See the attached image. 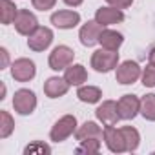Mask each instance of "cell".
Segmentation results:
<instances>
[{"label":"cell","mask_w":155,"mask_h":155,"mask_svg":"<svg viewBox=\"0 0 155 155\" xmlns=\"http://www.w3.org/2000/svg\"><path fill=\"white\" fill-rule=\"evenodd\" d=\"M119 66V53L111 51V49H97L91 55V68L97 73H110L113 69H117Z\"/></svg>","instance_id":"cell-1"},{"label":"cell","mask_w":155,"mask_h":155,"mask_svg":"<svg viewBox=\"0 0 155 155\" xmlns=\"http://www.w3.org/2000/svg\"><path fill=\"white\" fill-rule=\"evenodd\" d=\"M75 131H77V117L75 115H64L53 124V128L49 131V139L53 142H62L68 137H71Z\"/></svg>","instance_id":"cell-2"},{"label":"cell","mask_w":155,"mask_h":155,"mask_svg":"<svg viewBox=\"0 0 155 155\" xmlns=\"http://www.w3.org/2000/svg\"><path fill=\"white\" fill-rule=\"evenodd\" d=\"M140 75H142V68L135 60H124L115 69V79L122 86H128V84L137 82L140 79Z\"/></svg>","instance_id":"cell-3"},{"label":"cell","mask_w":155,"mask_h":155,"mask_svg":"<svg viewBox=\"0 0 155 155\" xmlns=\"http://www.w3.org/2000/svg\"><path fill=\"white\" fill-rule=\"evenodd\" d=\"M73 58H75V51L69 48V46H57L53 48V51L49 53V58H48V64L53 71H62L66 69L69 64H73Z\"/></svg>","instance_id":"cell-4"},{"label":"cell","mask_w":155,"mask_h":155,"mask_svg":"<svg viewBox=\"0 0 155 155\" xmlns=\"http://www.w3.org/2000/svg\"><path fill=\"white\" fill-rule=\"evenodd\" d=\"M13 108L18 115H31L37 108V95L31 90H17L13 95Z\"/></svg>","instance_id":"cell-5"},{"label":"cell","mask_w":155,"mask_h":155,"mask_svg":"<svg viewBox=\"0 0 155 155\" xmlns=\"http://www.w3.org/2000/svg\"><path fill=\"white\" fill-rule=\"evenodd\" d=\"M35 75H37V68L31 58L22 57L11 64V77L17 82H29L35 79Z\"/></svg>","instance_id":"cell-6"},{"label":"cell","mask_w":155,"mask_h":155,"mask_svg":"<svg viewBox=\"0 0 155 155\" xmlns=\"http://www.w3.org/2000/svg\"><path fill=\"white\" fill-rule=\"evenodd\" d=\"M117 108H119V115L122 120H133L140 113V99L131 93L122 95L117 101Z\"/></svg>","instance_id":"cell-7"},{"label":"cell","mask_w":155,"mask_h":155,"mask_svg":"<svg viewBox=\"0 0 155 155\" xmlns=\"http://www.w3.org/2000/svg\"><path fill=\"white\" fill-rule=\"evenodd\" d=\"M53 42V31L46 26H38L29 37H28V48L33 51H44Z\"/></svg>","instance_id":"cell-8"},{"label":"cell","mask_w":155,"mask_h":155,"mask_svg":"<svg viewBox=\"0 0 155 155\" xmlns=\"http://www.w3.org/2000/svg\"><path fill=\"white\" fill-rule=\"evenodd\" d=\"M51 24L58 29H73L81 24V15L71 9H58L51 13Z\"/></svg>","instance_id":"cell-9"},{"label":"cell","mask_w":155,"mask_h":155,"mask_svg":"<svg viewBox=\"0 0 155 155\" xmlns=\"http://www.w3.org/2000/svg\"><path fill=\"white\" fill-rule=\"evenodd\" d=\"M15 29L18 35H24V37H29L37 28H38V20L35 17V13H31L29 9H18L17 13V18H15Z\"/></svg>","instance_id":"cell-10"},{"label":"cell","mask_w":155,"mask_h":155,"mask_svg":"<svg viewBox=\"0 0 155 155\" xmlns=\"http://www.w3.org/2000/svg\"><path fill=\"white\" fill-rule=\"evenodd\" d=\"M104 144L106 148L111 151V153H124L126 151V142H124V137H122V131L120 128H115V126H104Z\"/></svg>","instance_id":"cell-11"},{"label":"cell","mask_w":155,"mask_h":155,"mask_svg":"<svg viewBox=\"0 0 155 155\" xmlns=\"http://www.w3.org/2000/svg\"><path fill=\"white\" fill-rule=\"evenodd\" d=\"M102 26L97 22V20H88L81 31H79V38H81V44L86 46V48H93L95 44H99V38H101V33H102Z\"/></svg>","instance_id":"cell-12"},{"label":"cell","mask_w":155,"mask_h":155,"mask_svg":"<svg viewBox=\"0 0 155 155\" xmlns=\"http://www.w3.org/2000/svg\"><path fill=\"white\" fill-rule=\"evenodd\" d=\"M95 115H97L99 122H102L104 126H115V124L120 120L119 108H117V102H115V101H104V102L95 110Z\"/></svg>","instance_id":"cell-13"},{"label":"cell","mask_w":155,"mask_h":155,"mask_svg":"<svg viewBox=\"0 0 155 155\" xmlns=\"http://www.w3.org/2000/svg\"><path fill=\"white\" fill-rule=\"evenodd\" d=\"M95 20L102 28H108V26H113V24H120V22H124V11L119 9V8H113V6L99 8L95 11Z\"/></svg>","instance_id":"cell-14"},{"label":"cell","mask_w":155,"mask_h":155,"mask_svg":"<svg viewBox=\"0 0 155 155\" xmlns=\"http://www.w3.org/2000/svg\"><path fill=\"white\" fill-rule=\"evenodd\" d=\"M69 90V82L60 77H49V79L44 82V93L49 97V99H58V97H64Z\"/></svg>","instance_id":"cell-15"},{"label":"cell","mask_w":155,"mask_h":155,"mask_svg":"<svg viewBox=\"0 0 155 155\" xmlns=\"http://www.w3.org/2000/svg\"><path fill=\"white\" fill-rule=\"evenodd\" d=\"M64 79L69 82V86H82L88 81V71L82 64H69L64 69Z\"/></svg>","instance_id":"cell-16"},{"label":"cell","mask_w":155,"mask_h":155,"mask_svg":"<svg viewBox=\"0 0 155 155\" xmlns=\"http://www.w3.org/2000/svg\"><path fill=\"white\" fill-rule=\"evenodd\" d=\"M102 135H104V130L97 122H93V120H86L82 126H79L77 131H75V139L79 142L86 140V139H102Z\"/></svg>","instance_id":"cell-17"},{"label":"cell","mask_w":155,"mask_h":155,"mask_svg":"<svg viewBox=\"0 0 155 155\" xmlns=\"http://www.w3.org/2000/svg\"><path fill=\"white\" fill-rule=\"evenodd\" d=\"M122 42H124L122 33H119L115 29H102L101 38H99V44L104 49H111V51H119V48L122 46Z\"/></svg>","instance_id":"cell-18"},{"label":"cell","mask_w":155,"mask_h":155,"mask_svg":"<svg viewBox=\"0 0 155 155\" xmlns=\"http://www.w3.org/2000/svg\"><path fill=\"white\" fill-rule=\"evenodd\" d=\"M77 97H79V101H82L86 104H97L102 99V90L97 86H79Z\"/></svg>","instance_id":"cell-19"},{"label":"cell","mask_w":155,"mask_h":155,"mask_svg":"<svg viewBox=\"0 0 155 155\" xmlns=\"http://www.w3.org/2000/svg\"><path fill=\"white\" fill-rule=\"evenodd\" d=\"M18 13V8L15 6V2L11 0H0V20H2L4 26H9L15 22Z\"/></svg>","instance_id":"cell-20"},{"label":"cell","mask_w":155,"mask_h":155,"mask_svg":"<svg viewBox=\"0 0 155 155\" xmlns=\"http://www.w3.org/2000/svg\"><path fill=\"white\" fill-rule=\"evenodd\" d=\"M120 131H122V137L126 142V151H135L140 144V133L133 126H122Z\"/></svg>","instance_id":"cell-21"},{"label":"cell","mask_w":155,"mask_h":155,"mask_svg":"<svg viewBox=\"0 0 155 155\" xmlns=\"http://www.w3.org/2000/svg\"><path fill=\"white\" fill-rule=\"evenodd\" d=\"M140 115L146 120L155 122V93H146L140 97Z\"/></svg>","instance_id":"cell-22"},{"label":"cell","mask_w":155,"mask_h":155,"mask_svg":"<svg viewBox=\"0 0 155 155\" xmlns=\"http://www.w3.org/2000/svg\"><path fill=\"white\" fill-rule=\"evenodd\" d=\"M15 130V120L9 115V111H0V139H8Z\"/></svg>","instance_id":"cell-23"},{"label":"cell","mask_w":155,"mask_h":155,"mask_svg":"<svg viewBox=\"0 0 155 155\" xmlns=\"http://www.w3.org/2000/svg\"><path fill=\"white\" fill-rule=\"evenodd\" d=\"M44 155V153H51V146L42 142V140H33L24 148V155Z\"/></svg>","instance_id":"cell-24"},{"label":"cell","mask_w":155,"mask_h":155,"mask_svg":"<svg viewBox=\"0 0 155 155\" xmlns=\"http://www.w3.org/2000/svg\"><path fill=\"white\" fill-rule=\"evenodd\" d=\"M101 140H102V139H86V140H81V146L77 148L75 151H77V153H88V155L99 153V150H101Z\"/></svg>","instance_id":"cell-25"},{"label":"cell","mask_w":155,"mask_h":155,"mask_svg":"<svg viewBox=\"0 0 155 155\" xmlns=\"http://www.w3.org/2000/svg\"><path fill=\"white\" fill-rule=\"evenodd\" d=\"M140 79H142L144 88H155V66H153V64H148V66L142 69Z\"/></svg>","instance_id":"cell-26"},{"label":"cell","mask_w":155,"mask_h":155,"mask_svg":"<svg viewBox=\"0 0 155 155\" xmlns=\"http://www.w3.org/2000/svg\"><path fill=\"white\" fill-rule=\"evenodd\" d=\"M31 4H33V8L38 9V11H49V9L55 8L57 0H31Z\"/></svg>","instance_id":"cell-27"},{"label":"cell","mask_w":155,"mask_h":155,"mask_svg":"<svg viewBox=\"0 0 155 155\" xmlns=\"http://www.w3.org/2000/svg\"><path fill=\"white\" fill-rule=\"evenodd\" d=\"M106 2L113 8H119V9H126L133 4V0H106Z\"/></svg>","instance_id":"cell-28"},{"label":"cell","mask_w":155,"mask_h":155,"mask_svg":"<svg viewBox=\"0 0 155 155\" xmlns=\"http://www.w3.org/2000/svg\"><path fill=\"white\" fill-rule=\"evenodd\" d=\"M0 55H2V64H0L2 68H0V69H6L8 64H9V53H8L6 48H0Z\"/></svg>","instance_id":"cell-29"},{"label":"cell","mask_w":155,"mask_h":155,"mask_svg":"<svg viewBox=\"0 0 155 155\" xmlns=\"http://www.w3.org/2000/svg\"><path fill=\"white\" fill-rule=\"evenodd\" d=\"M62 2H64L66 6H69V8H79L84 0H62Z\"/></svg>","instance_id":"cell-30"},{"label":"cell","mask_w":155,"mask_h":155,"mask_svg":"<svg viewBox=\"0 0 155 155\" xmlns=\"http://www.w3.org/2000/svg\"><path fill=\"white\" fill-rule=\"evenodd\" d=\"M148 62L155 66V46H153V48L150 49V53H148Z\"/></svg>","instance_id":"cell-31"},{"label":"cell","mask_w":155,"mask_h":155,"mask_svg":"<svg viewBox=\"0 0 155 155\" xmlns=\"http://www.w3.org/2000/svg\"><path fill=\"white\" fill-rule=\"evenodd\" d=\"M4 97H6V86L2 84V95H0V99H4Z\"/></svg>","instance_id":"cell-32"}]
</instances>
